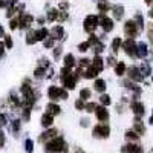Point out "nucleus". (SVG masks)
Wrapping results in <instances>:
<instances>
[{
    "label": "nucleus",
    "mask_w": 153,
    "mask_h": 153,
    "mask_svg": "<svg viewBox=\"0 0 153 153\" xmlns=\"http://www.w3.org/2000/svg\"><path fill=\"white\" fill-rule=\"evenodd\" d=\"M46 150L51 153H68V144L65 141V138L55 136L46 143Z\"/></svg>",
    "instance_id": "obj_1"
},
{
    "label": "nucleus",
    "mask_w": 153,
    "mask_h": 153,
    "mask_svg": "<svg viewBox=\"0 0 153 153\" xmlns=\"http://www.w3.org/2000/svg\"><path fill=\"white\" fill-rule=\"evenodd\" d=\"M48 97L51 101H58V100H68L69 94H68V89H61L58 86H49L48 89Z\"/></svg>",
    "instance_id": "obj_2"
},
{
    "label": "nucleus",
    "mask_w": 153,
    "mask_h": 153,
    "mask_svg": "<svg viewBox=\"0 0 153 153\" xmlns=\"http://www.w3.org/2000/svg\"><path fill=\"white\" fill-rule=\"evenodd\" d=\"M98 26H100V17L95 16V14H89L83 22V29L87 34H94Z\"/></svg>",
    "instance_id": "obj_3"
},
{
    "label": "nucleus",
    "mask_w": 153,
    "mask_h": 153,
    "mask_svg": "<svg viewBox=\"0 0 153 153\" xmlns=\"http://www.w3.org/2000/svg\"><path fill=\"white\" fill-rule=\"evenodd\" d=\"M92 135H94L95 138H100V139L109 138V135H110V127H109V124H106V123L97 124L94 129H92Z\"/></svg>",
    "instance_id": "obj_4"
},
{
    "label": "nucleus",
    "mask_w": 153,
    "mask_h": 153,
    "mask_svg": "<svg viewBox=\"0 0 153 153\" xmlns=\"http://www.w3.org/2000/svg\"><path fill=\"white\" fill-rule=\"evenodd\" d=\"M124 34L129 37V38H135L138 34H139V26H138V23L133 20H127L124 23Z\"/></svg>",
    "instance_id": "obj_5"
},
{
    "label": "nucleus",
    "mask_w": 153,
    "mask_h": 153,
    "mask_svg": "<svg viewBox=\"0 0 153 153\" xmlns=\"http://www.w3.org/2000/svg\"><path fill=\"white\" fill-rule=\"evenodd\" d=\"M136 48H138V45L135 43L133 38H127L126 42H123V49H124V52L129 55V57H132V58H136V57H138Z\"/></svg>",
    "instance_id": "obj_6"
},
{
    "label": "nucleus",
    "mask_w": 153,
    "mask_h": 153,
    "mask_svg": "<svg viewBox=\"0 0 153 153\" xmlns=\"http://www.w3.org/2000/svg\"><path fill=\"white\" fill-rule=\"evenodd\" d=\"M130 109H132V112L135 113V118H139V120H141V118L144 117V113H146L144 104L141 103V101H138V100H133L132 103H130Z\"/></svg>",
    "instance_id": "obj_7"
},
{
    "label": "nucleus",
    "mask_w": 153,
    "mask_h": 153,
    "mask_svg": "<svg viewBox=\"0 0 153 153\" xmlns=\"http://www.w3.org/2000/svg\"><path fill=\"white\" fill-rule=\"evenodd\" d=\"M127 76H129V80H132L135 83H141L144 80V75L141 74L139 68H136V66H130L127 69Z\"/></svg>",
    "instance_id": "obj_8"
},
{
    "label": "nucleus",
    "mask_w": 153,
    "mask_h": 153,
    "mask_svg": "<svg viewBox=\"0 0 153 153\" xmlns=\"http://www.w3.org/2000/svg\"><path fill=\"white\" fill-rule=\"evenodd\" d=\"M34 23V17L31 14H20L19 16V28L20 29H29Z\"/></svg>",
    "instance_id": "obj_9"
},
{
    "label": "nucleus",
    "mask_w": 153,
    "mask_h": 153,
    "mask_svg": "<svg viewBox=\"0 0 153 153\" xmlns=\"http://www.w3.org/2000/svg\"><path fill=\"white\" fill-rule=\"evenodd\" d=\"M63 80V86H65V89H68V91H74L75 86H76V81H78V76H76L75 74H71L68 76H65Z\"/></svg>",
    "instance_id": "obj_10"
},
{
    "label": "nucleus",
    "mask_w": 153,
    "mask_h": 153,
    "mask_svg": "<svg viewBox=\"0 0 153 153\" xmlns=\"http://www.w3.org/2000/svg\"><path fill=\"white\" fill-rule=\"evenodd\" d=\"M100 26L103 28L104 32H110L113 29V20L110 17H107L106 14H101L100 16Z\"/></svg>",
    "instance_id": "obj_11"
},
{
    "label": "nucleus",
    "mask_w": 153,
    "mask_h": 153,
    "mask_svg": "<svg viewBox=\"0 0 153 153\" xmlns=\"http://www.w3.org/2000/svg\"><path fill=\"white\" fill-rule=\"evenodd\" d=\"M57 133H58V130H57V129H54V127H49V129H48L46 132H43V133L40 135L38 141H40L42 144H46V143H48V141H51L52 138H55V136H57Z\"/></svg>",
    "instance_id": "obj_12"
},
{
    "label": "nucleus",
    "mask_w": 153,
    "mask_h": 153,
    "mask_svg": "<svg viewBox=\"0 0 153 153\" xmlns=\"http://www.w3.org/2000/svg\"><path fill=\"white\" fill-rule=\"evenodd\" d=\"M49 37H52L55 42L57 40H61V38H65V28H63L61 25H55V26L51 29Z\"/></svg>",
    "instance_id": "obj_13"
},
{
    "label": "nucleus",
    "mask_w": 153,
    "mask_h": 153,
    "mask_svg": "<svg viewBox=\"0 0 153 153\" xmlns=\"http://www.w3.org/2000/svg\"><path fill=\"white\" fill-rule=\"evenodd\" d=\"M121 153H144V152H143V147L139 146V144H136V143H129V144L123 146Z\"/></svg>",
    "instance_id": "obj_14"
},
{
    "label": "nucleus",
    "mask_w": 153,
    "mask_h": 153,
    "mask_svg": "<svg viewBox=\"0 0 153 153\" xmlns=\"http://www.w3.org/2000/svg\"><path fill=\"white\" fill-rule=\"evenodd\" d=\"M95 115H97V120L100 123H106L109 120V110L106 106H98L95 110Z\"/></svg>",
    "instance_id": "obj_15"
},
{
    "label": "nucleus",
    "mask_w": 153,
    "mask_h": 153,
    "mask_svg": "<svg viewBox=\"0 0 153 153\" xmlns=\"http://www.w3.org/2000/svg\"><path fill=\"white\" fill-rule=\"evenodd\" d=\"M42 126L45 127V129H49V127H52V123H54V115H51V113H43L42 115V120H40Z\"/></svg>",
    "instance_id": "obj_16"
},
{
    "label": "nucleus",
    "mask_w": 153,
    "mask_h": 153,
    "mask_svg": "<svg viewBox=\"0 0 153 153\" xmlns=\"http://www.w3.org/2000/svg\"><path fill=\"white\" fill-rule=\"evenodd\" d=\"M83 76H84V78H87V80H95L97 76H98V71L91 65V66H87V68H86V71H84Z\"/></svg>",
    "instance_id": "obj_17"
},
{
    "label": "nucleus",
    "mask_w": 153,
    "mask_h": 153,
    "mask_svg": "<svg viewBox=\"0 0 153 153\" xmlns=\"http://www.w3.org/2000/svg\"><path fill=\"white\" fill-rule=\"evenodd\" d=\"M133 130L141 136V135H144L146 133V126H144V123L139 120V118H135V123H133Z\"/></svg>",
    "instance_id": "obj_18"
},
{
    "label": "nucleus",
    "mask_w": 153,
    "mask_h": 153,
    "mask_svg": "<svg viewBox=\"0 0 153 153\" xmlns=\"http://www.w3.org/2000/svg\"><path fill=\"white\" fill-rule=\"evenodd\" d=\"M91 65H92V66H94V68H95L98 72H101V71L104 69V60L101 58V55H95Z\"/></svg>",
    "instance_id": "obj_19"
},
{
    "label": "nucleus",
    "mask_w": 153,
    "mask_h": 153,
    "mask_svg": "<svg viewBox=\"0 0 153 153\" xmlns=\"http://www.w3.org/2000/svg\"><path fill=\"white\" fill-rule=\"evenodd\" d=\"M94 89H95L97 92H100V94H104V91H106V81L103 78H95Z\"/></svg>",
    "instance_id": "obj_20"
},
{
    "label": "nucleus",
    "mask_w": 153,
    "mask_h": 153,
    "mask_svg": "<svg viewBox=\"0 0 153 153\" xmlns=\"http://www.w3.org/2000/svg\"><path fill=\"white\" fill-rule=\"evenodd\" d=\"M112 12H113V17L117 20H121L124 16V6L123 5H113L112 6Z\"/></svg>",
    "instance_id": "obj_21"
},
{
    "label": "nucleus",
    "mask_w": 153,
    "mask_h": 153,
    "mask_svg": "<svg viewBox=\"0 0 153 153\" xmlns=\"http://www.w3.org/2000/svg\"><path fill=\"white\" fill-rule=\"evenodd\" d=\"M136 52H138V57L139 58H146L147 54H149V49H147V45L144 42L138 43V48H136Z\"/></svg>",
    "instance_id": "obj_22"
},
{
    "label": "nucleus",
    "mask_w": 153,
    "mask_h": 153,
    "mask_svg": "<svg viewBox=\"0 0 153 153\" xmlns=\"http://www.w3.org/2000/svg\"><path fill=\"white\" fill-rule=\"evenodd\" d=\"M113 68H115V74H117L118 76H123V75L127 72V66H126L124 61H118Z\"/></svg>",
    "instance_id": "obj_23"
},
{
    "label": "nucleus",
    "mask_w": 153,
    "mask_h": 153,
    "mask_svg": "<svg viewBox=\"0 0 153 153\" xmlns=\"http://www.w3.org/2000/svg\"><path fill=\"white\" fill-rule=\"evenodd\" d=\"M63 61H65V66L66 68H75V65H76V60H75V57H74V54H66L65 55V58H63Z\"/></svg>",
    "instance_id": "obj_24"
},
{
    "label": "nucleus",
    "mask_w": 153,
    "mask_h": 153,
    "mask_svg": "<svg viewBox=\"0 0 153 153\" xmlns=\"http://www.w3.org/2000/svg\"><path fill=\"white\" fill-rule=\"evenodd\" d=\"M49 29L48 28H40V29H35V34H37V40L38 42H43L45 38H48L49 37Z\"/></svg>",
    "instance_id": "obj_25"
},
{
    "label": "nucleus",
    "mask_w": 153,
    "mask_h": 153,
    "mask_svg": "<svg viewBox=\"0 0 153 153\" xmlns=\"http://www.w3.org/2000/svg\"><path fill=\"white\" fill-rule=\"evenodd\" d=\"M60 110H61V109H60V106H58V104H55L54 101H51V103L46 106V112H48V113H51V115H54V117L60 113Z\"/></svg>",
    "instance_id": "obj_26"
},
{
    "label": "nucleus",
    "mask_w": 153,
    "mask_h": 153,
    "mask_svg": "<svg viewBox=\"0 0 153 153\" xmlns=\"http://www.w3.org/2000/svg\"><path fill=\"white\" fill-rule=\"evenodd\" d=\"M37 42H38V40H37V34H35V31H34V29H29L28 34H26V45L32 46V45H35Z\"/></svg>",
    "instance_id": "obj_27"
},
{
    "label": "nucleus",
    "mask_w": 153,
    "mask_h": 153,
    "mask_svg": "<svg viewBox=\"0 0 153 153\" xmlns=\"http://www.w3.org/2000/svg\"><path fill=\"white\" fill-rule=\"evenodd\" d=\"M97 6H98L101 14H104V12H107L109 9H112V6H110V3L107 2V0H98V5Z\"/></svg>",
    "instance_id": "obj_28"
},
{
    "label": "nucleus",
    "mask_w": 153,
    "mask_h": 153,
    "mask_svg": "<svg viewBox=\"0 0 153 153\" xmlns=\"http://www.w3.org/2000/svg\"><path fill=\"white\" fill-rule=\"evenodd\" d=\"M120 48H123V38L121 37H115L113 40H112V51H113V54H117Z\"/></svg>",
    "instance_id": "obj_29"
},
{
    "label": "nucleus",
    "mask_w": 153,
    "mask_h": 153,
    "mask_svg": "<svg viewBox=\"0 0 153 153\" xmlns=\"http://www.w3.org/2000/svg\"><path fill=\"white\" fill-rule=\"evenodd\" d=\"M126 139H127V141H132V143H136L139 139V135L135 130H127L126 132Z\"/></svg>",
    "instance_id": "obj_30"
},
{
    "label": "nucleus",
    "mask_w": 153,
    "mask_h": 153,
    "mask_svg": "<svg viewBox=\"0 0 153 153\" xmlns=\"http://www.w3.org/2000/svg\"><path fill=\"white\" fill-rule=\"evenodd\" d=\"M91 49L94 51V54H95V55H100V54L104 51V45H103V42H98L97 45L91 46Z\"/></svg>",
    "instance_id": "obj_31"
},
{
    "label": "nucleus",
    "mask_w": 153,
    "mask_h": 153,
    "mask_svg": "<svg viewBox=\"0 0 153 153\" xmlns=\"http://www.w3.org/2000/svg\"><path fill=\"white\" fill-rule=\"evenodd\" d=\"M139 71H141V74L144 75V76H147V75H150L152 74V68H150V65L147 61H144L143 65H141V68H139Z\"/></svg>",
    "instance_id": "obj_32"
},
{
    "label": "nucleus",
    "mask_w": 153,
    "mask_h": 153,
    "mask_svg": "<svg viewBox=\"0 0 153 153\" xmlns=\"http://www.w3.org/2000/svg\"><path fill=\"white\" fill-rule=\"evenodd\" d=\"M34 76H35V78H43V76H46V68L38 66V68L34 71Z\"/></svg>",
    "instance_id": "obj_33"
},
{
    "label": "nucleus",
    "mask_w": 153,
    "mask_h": 153,
    "mask_svg": "<svg viewBox=\"0 0 153 153\" xmlns=\"http://www.w3.org/2000/svg\"><path fill=\"white\" fill-rule=\"evenodd\" d=\"M100 103H101V106H109V104H112V100H110V97L107 95V94H101V97H100Z\"/></svg>",
    "instance_id": "obj_34"
},
{
    "label": "nucleus",
    "mask_w": 153,
    "mask_h": 153,
    "mask_svg": "<svg viewBox=\"0 0 153 153\" xmlns=\"http://www.w3.org/2000/svg\"><path fill=\"white\" fill-rule=\"evenodd\" d=\"M57 17H58V11L57 9H51L46 16V20L48 22H57Z\"/></svg>",
    "instance_id": "obj_35"
},
{
    "label": "nucleus",
    "mask_w": 153,
    "mask_h": 153,
    "mask_svg": "<svg viewBox=\"0 0 153 153\" xmlns=\"http://www.w3.org/2000/svg\"><path fill=\"white\" fill-rule=\"evenodd\" d=\"M92 97V92H91V89H87V87H84V89H81V91H80V98L81 100H89V98H91Z\"/></svg>",
    "instance_id": "obj_36"
},
{
    "label": "nucleus",
    "mask_w": 153,
    "mask_h": 153,
    "mask_svg": "<svg viewBox=\"0 0 153 153\" xmlns=\"http://www.w3.org/2000/svg\"><path fill=\"white\" fill-rule=\"evenodd\" d=\"M97 107H98V104H97V103H94V101H89V103H86L84 110H86V112H89V113H95Z\"/></svg>",
    "instance_id": "obj_37"
},
{
    "label": "nucleus",
    "mask_w": 153,
    "mask_h": 153,
    "mask_svg": "<svg viewBox=\"0 0 153 153\" xmlns=\"http://www.w3.org/2000/svg\"><path fill=\"white\" fill-rule=\"evenodd\" d=\"M54 45H55V40H54L52 37H48V38H45V40H43V46H45L46 49L54 48Z\"/></svg>",
    "instance_id": "obj_38"
},
{
    "label": "nucleus",
    "mask_w": 153,
    "mask_h": 153,
    "mask_svg": "<svg viewBox=\"0 0 153 153\" xmlns=\"http://www.w3.org/2000/svg\"><path fill=\"white\" fill-rule=\"evenodd\" d=\"M23 110V115H22V120L23 121H29V117H31V107H22Z\"/></svg>",
    "instance_id": "obj_39"
},
{
    "label": "nucleus",
    "mask_w": 153,
    "mask_h": 153,
    "mask_svg": "<svg viewBox=\"0 0 153 153\" xmlns=\"http://www.w3.org/2000/svg\"><path fill=\"white\" fill-rule=\"evenodd\" d=\"M25 149H26V153L34 152V141L32 139H26V141H25Z\"/></svg>",
    "instance_id": "obj_40"
},
{
    "label": "nucleus",
    "mask_w": 153,
    "mask_h": 153,
    "mask_svg": "<svg viewBox=\"0 0 153 153\" xmlns=\"http://www.w3.org/2000/svg\"><path fill=\"white\" fill-rule=\"evenodd\" d=\"M68 19H69V16H68V12H66V11H58V17H57V22H58V25H60L61 22L68 20Z\"/></svg>",
    "instance_id": "obj_41"
},
{
    "label": "nucleus",
    "mask_w": 153,
    "mask_h": 153,
    "mask_svg": "<svg viewBox=\"0 0 153 153\" xmlns=\"http://www.w3.org/2000/svg\"><path fill=\"white\" fill-rule=\"evenodd\" d=\"M20 124H22V120H14V121L11 123V127H12V132H14V133H19Z\"/></svg>",
    "instance_id": "obj_42"
},
{
    "label": "nucleus",
    "mask_w": 153,
    "mask_h": 153,
    "mask_svg": "<svg viewBox=\"0 0 153 153\" xmlns=\"http://www.w3.org/2000/svg\"><path fill=\"white\" fill-rule=\"evenodd\" d=\"M84 107H86V103H84V100L78 98V100L75 101V109H76V110H84Z\"/></svg>",
    "instance_id": "obj_43"
},
{
    "label": "nucleus",
    "mask_w": 153,
    "mask_h": 153,
    "mask_svg": "<svg viewBox=\"0 0 153 153\" xmlns=\"http://www.w3.org/2000/svg\"><path fill=\"white\" fill-rule=\"evenodd\" d=\"M89 48H91V43H89V40L78 45V51H80V52H86V51H89Z\"/></svg>",
    "instance_id": "obj_44"
},
{
    "label": "nucleus",
    "mask_w": 153,
    "mask_h": 153,
    "mask_svg": "<svg viewBox=\"0 0 153 153\" xmlns=\"http://www.w3.org/2000/svg\"><path fill=\"white\" fill-rule=\"evenodd\" d=\"M3 38H5V42H3V43H5L6 49H12V46H14V43H12V38H11L9 35H5Z\"/></svg>",
    "instance_id": "obj_45"
},
{
    "label": "nucleus",
    "mask_w": 153,
    "mask_h": 153,
    "mask_svg": "<svg viewBox=\"0 0 153 153\" xmlns=\"http://www.w3.org/2000/svg\"><path fill=\"white\" fill-rule=\"evenodd\" d=\"M72 74V69L71 68H63L61 71H60V76H61V78H65V76H68V75H71Z\"/></svg>",
    "instance_id": "obj_46"
},
{
    "label": "nucleus",
    "mask_w": 153,
    "mask_h": 153,
    "mask_svg": "<svg viewBox=\"0 0 153 153\" xmlns=\"http://www.w3.org/2000/svg\"><path fill=\"white\" fill-rule=\"evenodd\" d=\"M135 22L138 23L139 29H143V28H144V20H143V16H141V14H136V17H135Z\"/></svg>",
    "instance_id": "obj_47"
},
{
    "label": "nucleus",
    "mask_w": 153,
    "mask_h": 153,
    "mask_svg": "<svg viewBox=\"0 0 153 153\" xmlns=\"http://www.w3.org/2000/svg\"><path fill=\"white\" fill-rule=\"evenodd\" d=\"M91 63H92V60H89V58H81L80 60V68H87V66H91Z\"/></svg>",
    "instance_id": "obj_48"
},
{
    "label": "nucleus",
    "mask_w": 153,
    "mask_h": 153,
    "mask_svg": "<svg viewBox=\"0 0 153 153\" xmlns=\"http://www.w3.org/2000/svg\"><path fill=\"white\" fill-rule=\"evenodd\" d=\"M61 55H63V48H60V46L58 48H54V58L58 60Z\"/></svg>",
    "instance_id": "obj_49"
},
{
    "label": "nucleus",
    "mask_w": 153,
    "mask_h": 153,
    "mask_svg": "<svg viewBox=\"0 0 153 153\" xmlns=\"http://www.w3.org/2000/svg\"><path fill=\"white\" fill-rule=\"evenodd\" d=\"M17 28H19V19H11L9 29H17Z\"/></svg>",
    "instance_id": "obj_50"
},
{
    "label": "nucleus",
    "mask_w": 153,
    "mask_h": 153,
    "mask_svg": "<svg viewBox=\"0 0 153 153\" xmlns=\"http://www.w3.org/2000/svg\"><path fill=\"white\" fill-rule=\"evenodd\" d=\"M5 141H6L5 133H3V130H2V129H0V149H2V147L5 146Z\"/></svg>",
    "instance_id": "obj_51"
},
{
    "label": "nucleus",
    "mask_w": 153,
    "mask_h": 153,
    "mask_svg": "<svg viewBox=\"0 0 153 153\" xmlns=\"http://www.w3.org/2000/svg\"><path fill=\"white\" fill-rule=\"evenodd\" d=\"M6 117H5V115L2 113V112H0V127H3V126H6Z\"/></svg>",
    "instance_id": "obj_52"
},
{
    "label": "nucleus",
    "mask_w": 153,
    "mask_h": 153,
    "mask_svg": "<svg viewBox=\"0 0 153 153\" xmlns=\"http://www.w3.org/2000/svg\"><path fill=\"white\" fill-rule=\"evenodd\" d=\"M5 49H6L5 43H3V42H0V57H3V54H5Z\"/></svg>",
    "instance_id": "obj_53"
},
{
    "label": "nucleus",
    "mask_w": 153,
    "mask_h": 153,
    "mask_svg": "<svg viewBox=\"0 0 153 153\" xmlns=\"http://www.w3.org/2000/svg\"><path fill=\"white\" fill-rule=\"evenodd\" d=\"M106 61H107V65H109V66H115V65H117V63H115V58H113V57H109Z\"/></svg>",
    "instance_id": "obj_54"
},
{
    "label": "nucleus",
    "mask_w": 153,
    "mask_h": 153,
    "mask_svg": "<svg viewBox=\"0 0 153 153\" xmlns=\"http://www.w3.org/2000/svg\"><path fill=\"white\" fill-rule=\"evenodd\" d=\"M80 124H81V127H87V126H89V120H87V118H84V120H81V123H80Z\"/></svg>",
    "instance_id": "obj_55"
},
{
    "label": "nucleus",
    "mask_w": 153,
    "mask_h": 153,
    "mask_svg": "<svg viewBox=\"0 0 153 153\" xmlns=\"http://www.w3.org/2000/svg\"><path fill=\"white\" fill-rule=\"evenodd\" d=\"M149 38H150V43L153 45V28L149 31Z\"/></svg>",
    "instance_id": "obj_56"
},
{
    "label": "nucleus",
    "mask_w": 153,
    "mask_h": 153,
    "mask_svg": "<svg viewBox=\"0 0 153 153\" xmlns=\"http://www.w3.org/2000/svg\"><path fill=\"white\" fill-rule=\"evenodd\" d=\"M60 8L66 11V9H68V2H61V3H60Z\"/></svg>",
    "instance_id": "obj_57"
},
{
    "label": "nucleus",
    "mask_w": 153,
    "mask_h": 153,
    "mask_svg": "<svg viewBox=\"0 0 153 153\" xmlns=\"http://www.w3.org/2000/svg\"><path fill=\"white\" fill-rule=\"evenodd\" d=\"M5 6H8V2L6 0H0V8H5Z\"/></svg>",
    "instance_id": "obj_58"
},
{
    "label": "nucleus",
    "mask_w": 153,
    "mask_h": 153,
    "mask_svg": "<svg viewBox=\"0 0 153 153\" xmlns=\"http://www.w3.org/2000/svg\"><path fill=\"white\" fill-rule=\"evenodd\" d=\"M149 124H153V112H152V117H150V120H149Z\"/></svg>",
    "instance_id": "obj_59"
},
{
    "label": "nucleus",
    "mask_w": 153,
    "mask_h": 153,
    "mask_svg": "<svg viewBox=\"0 0 153 153\" xmlns=\"http://www.w3.org/2000/svg\"><path fill=\"white\" fill-rule=\"evenodd\" d=\"M75 153H84L83 150H80V149H75Z\"/></svg>",
    "instance_id": "obj_60"
},
{
    "label": "nucleus",
    "mask_w": 153,
    "mask_h": 153,
    "mask_svg": "<svg viewBox=\"0 0 153 153\" xmlns=\"http://www.w3.org/2000/svg\"><path fill=\"white\" fill-rule=\"evenodd\" d=\"M149 16H150V17H153V8L150 9V12H149Z\"/></svg>",
    "instance_id": "obj_61"
},
{
    "label": "nucleus",
    "mask_w": 153,
    "mask_h": 153,
    "mask_svg": "<svg viewBox=\"0 0 153 153\" xmlns=\"http://www.w3.org/2000/svg\"><path fill=\"white\" fill-rule=\"evenodd\" d=\"M152 2H153V0H146V3H147V5H150Z\"/></svg>",
    "instance_id": "obj_62"
},
{
    "label": "nucleus",
    "mask_w": 153,
    "mask_h": 153,
    "mask_svg": "<svg viewBox=\"0 0 153 153\" xmlns=\"http://www.w3.org/2000/svg\"><path fill=\"white\" fill-rule=\"evenodd\" d=\"M0 28H2V25H0Z\"/></svg>",
    "instance_id": "obj_63"
}]
</instances>
